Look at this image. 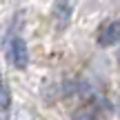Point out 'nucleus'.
Masks as SVG:
<instances>
[{
	"label": "nucleus",
	"instance_id": "obj_6",
	"mask_svg": "<svg viewBox=\"0 0 120 120\" xmlns=\"http://www.w3.org/2000/svg\"><path fill=\"white\" fill-rule=\"evenodd\" d=\"M116 113L120 116V94H118V98H116Z\"/></svg>",
	"mask_w": 120,
	"mask_h": 120
},
{
	"label": "nucleus",
	"instance_id": "obj_1",
	"mask_svg": "<svg viewBox=\"0 0 120 120\" xmlns=\"http://www.w3.org/2000/svg\"><path fill=\"white\" fill-rule=\"evenodd\" d=\"M120 42V20H109L98 29V45L100 47H113Z\"/></svg>",
	"mask_w": 120,
	"mask_h": 120
},
{
	"label": "nucleus",
	"instance_id": "obj_2",
	"mask_svg": "<svg viewBox=\"0 0 120 120\" xmlns=\"http://www.w3.org/2000/svg\"><path fill=\"white\" fill-rule=\"evenodd\" d=\"M9 58H11V64L16 69H27V64H29V49H27V42L22 38H13L11 40Z\"/></svg>",
	"mask_w": 120,
	"mask_h": 120
},
{
	"label": "nucleus",
	"instance_id": "obj_5",
	"mask_svg": "<svg viewBox=\"0 0 120 120\" xmlns=\"http://www.w3.org/2000/svg\"><path fill=\"white\" fill-rule=\"evenodd\" d=\"M73 120H98V118H96L94 111H89V109H82V111L76 113V118H73Z\"/></svg>",
	"mask_w": 120,
	"mask_h": 120
},
{
	"label": "nucleus",
	"instance_id": "obj_4",
	"mask_svg": "<svg viewBox=\"0 0 120 120\" xmlns=\"http://www.w3.org/2000/svg\"><path fill=\"white\" fill-rule=\"evenodd\" d=\"M9 109H11V91H9L7 82L0 78V120H7Z\"/></svg>",
	"mask_w": 120,
	"mask_h": 120
},
{
	"label": "nucleus",
	"instance_id": "obj_3",
	"mask_svg": "<svg viewBox=\"0 0 120 120\" xmlns=\"http://www.w3.org/2000/svg\"><path fill=\"white\" fill-rule=\"evenodd\" d=\"M53 18H56L60 29H64V27L69 25V18H71V4H69V0H58L56 2V7H53Z\"/></svg>",
	"mask_w": 120,
	"mask_h": 120
}]
</instances>
